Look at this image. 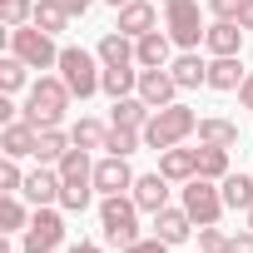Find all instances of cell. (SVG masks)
<instances>
[{"instance_id": "6da1fadb", "label": "cell", "mask_w": 253, "mask_h": 253, "mask_svg": "<svg viewBox=\"0 0 253 253\" xmlns=\"http://www.w3.org/2000/svg\"><path fill=\"white\" fill-rule=\"evenodd\" d=\"M70 84L60 80V75H40L35 84H30V99H25V109H20V119H30L35 129H55V124H65V109H70Z\"/></svg>"}, {"instance_id": "7a4b0ae2", "label": "cell", "mask_w": 253, "mask_h": 253, "mask_svg": "<svg viewBox=\"0 0 253 253\" xmlns=\"http://www.w3.org/2000/svg\"><path fill=\"white\" fill-rule=\"evenodd\" d=\"M189 134H199V114L189 109V104H164V109H154L149 114V124H144V144L149 149H174V144H184Z\"/></svg>"}, {"instance_id": "3957f363", "label": "cell", "mask_w": 253, "mask_h": 253, "mask_svg": "<svg viewBox=\"0 0 253 253\" xmlns=\"http://www.w3.org/2000/svg\"><path fill=\"white\" fill-rule=\"evenodd\" d=\"M139 204H134V194H104V204H99V228H104V243H114V248H129L134 238H139Z\"/></svg>"}, {"instance_id": "277c9868", "label": "cell", "mask_w": 253, "mask_h": 253, "mask_svg": "<svg viewBox=\"0 0 253 253\" xmlns=\"http://www.w3.org/2000/svg\"><path fill=\"white\" fill-rule=\"evenodd\" d=\"M60 80L70 84V94L75 99H89V94H99V80H104V65H99V55H89V50H80V45H70V50H60Z\"/></svg>"}, {"instance_id": "5b68a950", "label": "cell", "mask_w": 253, "mask_h": 253, "mask_svg": "<svg viewBox=\"0 0 253 253\" xmlns=\"http://www.w3.org/2000/svg\"><path fill=\"white\" fill-rule=\"evenodd\" d=\"M10 55H20L30 70H55V65H60L55 35H50V30H40L35 20H30V25H20V30H10Z\"/></svg>"}, {"instance_id": "8992f818", "label": "cell", "mask_w": 253, "mask_h": 253, "mask_svg": "<svg viewBox=\"0 0 253 253\" xmlns=\"http://www.w3.org/2000/svg\"><path fill=\"white\" fill-rule=\"evenodd\" d=\"M164 30H169V40L179 50H199V40L209 35L199 0H174V5H164Z\"/></svg>"}, {"instance_id": "52a82bcc", "label": "cell", "mask_w": 253, "mask_h": 253, "mask_svg": "<svg viewBox=\"0 0 253 253\" xmlns=\"http://www.w3.org/2000/svg\"><path fill=\"white\" fill-rule=\"evenodd\" d=\"M184 209H189V218L204 228V223H218L223 218V189H218V179H204V174H194L189 184H184Z\"/></svg>"}, {"instance_id": "ba28073f", "label": "cell", "mask_w": 253, "mask_h": 253, "mask_svg": "<svg viewBox=\"0 0 253 253\" xmlns=\"http://www.w3.org/2000/svg\"><path fill=\"white\" fill-rule=\"evenodd\" d=\"M60 243H65V218H60L50 204L35 209V213H30V228L20 233V248H25V253H55Z\"/></svg>"}, {"instance_id": "9c48e42d", "label": "cell", "mask_w": 253, "mask_h": 253, "mask_svg": "<svg viewBox=\"0 0 253 253\" xmlns=\"http://www.w3.org/2000/svg\"><path fill=\"white\" fill-rule=\"evenodd\" d=\"M134 179H139V174L129 169L124 154H104V159L94 164V189H99V194H129Z\"/></svg>"}, {"instance_id": "30bf717a", "label": "cell", "mask_w": 253, "mask_h": 253, "mask_svg": "<svg viewBox=\"0 0 253 253\" xmlns=\"http://www.w3.org/2000/svg\"><path fill=\"white\" fill-rule=\"evenodd\" d=\"M60 189H65L60 169H55V164H40V169L25 174V189H20V194H25L35 209H45V204H60Z\"/></svg>"}, {"instance_id": "8fae6325", "label": "cell", "mask_w": 253, "mask_h": 253, "mask_svg": "<svg viewBox=\"0 0 253 253\" xmlns=\"http://www.w3.org/2000/svg\"><path fill=\"white\" fill-rule=\"evenodd\" d=\"M149 109H164V104H174V94H179V80L169 75V70H139V89H134Z\"/></svg>"}, {"instance_id": "7c38bea8", "label": "cell", "mask_w": 253, "mask_h": 253, "mask_svg": "<svg viewBox=\"0 0 253 253\" xmlns=\"http://www.w3.org/2000/svg\"><path fill=\"white\" fill-rule=\"evenodd\" d=\"M35 139H40L35 124L30 119H15V124L0 129V154H5V159H35Z\"/></svg>"}, {"instance_id": "4fadbf2b", "label": "cell", "mask_w": 253, "mask_h": 253, "mask_svg": "<svg viewBox=\"0 0 253 253\" xmlns=\"http://www.w3.org/2000/svg\"><path fill=\"white\" fill-rule=\"evenodd\" d=\"M134 60H139V70H164V65L174 60V40H169V30H149V35H139V40H134Z\"/></svg>"}, {"instance_id": "5bb4252c", "label": "cell", "mask_w": 253, "mask_h": 253, "mask_svg": "<svg viewBox=\"0 0 253 253\" xmlns=\"http://www.w3.org/2000/svg\"><path fill=\"white\" fill-rule=\"evenodd\" d=\"M114 30H124L129 40H139V35L159 30V10L149 5V0H129V5H119V25Z\"/></svg>"}, {"instance_id": "9a60e30c", "label": "cell", "mask_w": 253, "mask_h": 253, "mask_svg": "<svg viewBox=\"0 0 253 253\" xmlns=\"http://www.w3.org/2000/svg\"><path fill=\"white\" fill-rule=\"evenodd\" d=\"M159 174H164L169 184H189V179L199 174V149H184V144L159 149Z\"/></svg>"}, {"instance_id": "2e32d148", "label": "cell", "mask_w": 253, "mask_h": 253, "mask_svg": "<svg viewBox=\"0 0 253 253\" xmlns=\"http://www.w3.org/2000/svg\"><path fill=\"white\" fill-rule=\"evenodd\" d=\"M189 233H194V218H189V209H184V204H179V209L169 204V209H159V213H154V238H164L169 248H174V243H189Z\"/></svg>"}, {"instance_id": "e0dca14e", "label": "cell", "mask_w": 253, "mask_h": 253, "mask_svg": "<svg viewBox=\"0 0 253 253\" xmlns=\"http://www.w3.org/2000/svg\"><path fill=\"white\" fill-rule=\"evenodd\" d=\"M129 194H134V204H139L144 213H159V209H169V179H164L159 169H154V174H139Z\"/></svg>"}, {"instance_id": "ac0fdd59", "label": "cell", "mask_w": 253, "mask_h": 253, "mask_svg": "<svg viewBox=\"0 0 253 253\" xmlns=\"http://www.w3.org/2000/svg\"><path fill=\"white\" fill-rule=\"evenodd\" d=\"M169 75L179 80V89H199L209 84V60H199V50H179L169 60Z\"/></svg>"}, {"instance_id": "d6986e66", "label": "cell", "mask_w": 253, "mask_h": 253, "mask_svg": "<svg viewBox=\"0 0 253 253\" xmlns=\"http://www.w3.org/2000/svg\"><path fill=\"white\" fill-rule=\"evenodd\" d=\"M94 55H99V65H109V70H119V65H139V60H134V40L124 35V30H109V35L94 45Z\"/></svg>"}, {"instance_id": "ffe728a7", "label": "cell", "mask_w": 253, "mask_h": 253, "mask_svg": "<svg viewBox=\"0 0 253 253\" xmlns=\"http://www.w3.org/2000/svg\"><path fill=\"white\" fill-rule=\"evenodd\" d=\"M204 45H209V55H238L243 50V25L238 20H213Z\"/></svg>"}, {"instance_id": "44dd1931", "label": "cell", "mask_w": 253, "mask_h": 253, "mask_svg": "<svg viewBox=\"0 0 253 253\" xmlns=\"http://www.w3.org/2000/svg\"><path fill=\"white\" fill-rule=\"evenodd\" d=\"M149 114H154V109H149L139 94H124V99H114V109H109V124H124V129H139V134H144Z\"/></svg>"}, {"instance_id": "7402d4cb", "label": "cell", "mask_w": 253, "mask_h": 253, "mask_svg": "<svg viewBox=\"0 0 253 253\" xmlns=\"http://www.w3.org/2000/svg\"><path fill=\"white\" fill-rule=\"evenodd\" d=\"M248 80V70L238 65V55H213L209 60V89H238Z\"/></svg>"}, {"instance_id": "603a6c76", "label": "cell", "mask_w": 253, "mask_h": 253, "mask_svg": "<svg viewBox=\"0 0 253 253\" xmlns=\"http://www.w3.org/2000/svg\"><path fill=\"white\" fill-rule=\"evenodd\" d=\"M55 169H60L65 184H94V159H89V149H80V144H70Z\"/></svg>"}, {"instance_id": "cb8c5ba5", "label": "cell", "mask_w": 253, "mask_h": 253, "mask_svg": "<svg viewBox=\"0 0 253 253\" xmlns=\"http://www.w3.org/2000/svg\"><path fill=\"white\" fill-rule=\"evenodd\" d=\"M199 144L233 149V144H238V124H233V119H223V114H204V119H199Z\"/></svg>"}, {"instance_id": "d4e9b609", "label": "cell", "mask_w": 253, "mask_h": 253, "mask_svg": "<svg viewBox=\"0 0 253 253\" xmlns=\"http://www.w3.org/2000/svg\"><path fill=\"white\" fill-rule=\"evenodd\" d=\"M134 89H139V70H134V65H119V70H109V65H104L99 94H109V99H124V94H134Z\"/></svg>"}, {"instance_id": "484cf974", "label": "cell", "mask_w": 253, "mask_h": 253, "mask_svg": "<svg viewBox=\"0 0 253 253\" xmlns=\"http://www.w3.org/2000/svg\"><path fill=\"white\" fill-rule=\"evenodd\" d=\"M218 189H223V204H228V209H238V213L253 209V179H248V174H223Z\"/></svg>"}, {"instance_id": "4316f807", "label": "cell", "mask_w": 253, "mask_h": 253, "mask_svg": "<svg viewBox=\"0 0 253 253\" xmlns=\"http://www.w3.org/2000/svg\"><path fill=\"white\" fill-rule=\"evenodd\" d=\"M70 144H75V139L60 129V124H55V129H40V139H35V159H40V164H60Z\"/></svg>"}, {"instance_id": "83f0119b", "label": "cell", "mask_w": 253, "mask_h": 253, "mask_svg": "<svg viewBox=\"0 0 253 253\" xmlns=\"http://www.w3.org/2000/svg\"><path fill=\"white\" fill-rule=\"evenodd\" d=\"M70 20H75V15H70L65 5H60V0H35V25H40V30L60 35V30H65Z\"/></svg>"}, {"instance_id": "f1b7e54d", "label": "cell", "mask_w": 253, "mask_h": 253, "mask_svg": "<svg viewBox=\"0 0 253 253\" xmlns=\"http://www.w3.org/2000/svg\"><path fill=\"white\" fill-rule=\"evenodd\" d=\"M199 174H204V179H223V174H233V169H228V149H218V144H199Z\"/></svg>"}, {"instance_id": "f546056e", "label": "cell", "mask_w": 253, "mask_h": 253, "mask_svg": "<svg viewBox=\"0 0 253 253\" xmlns=\"http://www.w3.org/2000/svg\"><path fill=\"white\" fill-rule=\"evenodd\" d=\"M144 144V134L139 129H124V124H109V139H104V154H124V159H129L134 149Z\"/></svg>"}, {"instance_id": "4dcf8cb0", "label": "cell", "mask_w": 253, "mask_h": 253, "mask_svg": "<svg viewBox=\"0 0 253 253\" xmlns=\"http://www.w3.org/2000/svg\"><path fill=\"white\" fill-rule=\"evenodd\" d=\"M70 139H75L80 149H89V154H94V149H104V139H109V129H104L99 119H80L75 129H70Z\"/></svg>"}, {"instance_id": "1f68e13d", "label": "cell", "mask_w": 253, "mask_h": 253, "mask_svg": "<svg viewBox=\"0 0 253 253\" xmlns=\"http://www.w3.org/2000/svg\"><path fill=\"white\" fill-rule=\"evenodd\" d=\"M25 60L20 55H5V60H0V94H15V89H25Z\"/></svg>"}, {"instance_id": "d6a6232c", "label": "cell", "mask_w": 253, "mask_h": 253, "mask_svg": "<svg viewBox=\"0 0 253 253\" xmlns=\"http://www.w3.org/2000/svg\"><path fill=\"white\" fill-rule=\"evenodd\" d=\"M0 228H5V233H25L30 228V213H25V204L15 199V194H5V199H0Z\"/></svg>"}, {"instance_id": "836d02e7", "label": "cell", "mask_w": 253, "mask_h": 253, "mask_svg": "<svg viewBox=\"0 0 253 253\" xmlns=\"http://www.w3.org/2000/svg\"><path fill=\"white\" fill-rule=\"evenodd\" d=\"M0 20H5V30H20L35 20V0H0Z\"/></svg>"}, {"instance_id": "e575fe53", "label": "cell", "mask_w": 253, "mask_h": 253, "mask_svg": "<svg viewBox=\"0 0 253 253\" xmlns=\"http://www.w3.org/2000/svg\"><path fill=\"white\" fill-rule=\"evenodd\" d=\"M89 199H94V184H65V189H60V209H65V213H84Z\"/></svg>"}, {"instance_id": "d590c367", "label": "cell", "mask_w": 253, "mask_h": 253, "mask_svg": "<svg viewBox=\"0 0 253 253\" xmlns=\"http://www.w3.org/2000/svg\"><path fill=\"white\" fill-rule=\"evenodd\" d=\"M199 253H233V238H228L218 223H204V228H199Z\"/></svg>"}, {"instance_id": "8d00e7d4", "label": "cell", "mask_w": 253, "mask_h": 253, "mask_svg": "<svg viewBox=\"0 0 253 253\" xmlns=\"http://www.w3.org/2000/svg\"><path fill=\"white\" fill-rule=\"evenodd\" d=\"M25 189V169H20V159H5L0 164V194H20Z\"/></svg>"}, {"instance_id": "74e56055", "label": "cell", "mask_w": 253, "mask_h": 253, "mask_svg": "<svg viewBox=\"0 0 253 253\" xmlns=\"http://www.w3.org/2000/svg\"><path fill=\"white\" fill-rule=\"evenodd\" d=\"M209 15L213 20H238L243 15V0H209Z\"/></svg>"}, {"instance_id": "f35d334b", "label": "cell", "mask_w": 253, "mask_h": 253, "mask_svg": "<svg viewBox=\"0 0 253 253\" xmlns=\"http://www.w3.org/2000/svg\"><path fill=\"white\" fill-rule=\"evenodd\" d=\"M119 253H169V243L164 238H134L129 248H119Z\"/></svg>"}, {"instance_id": "ab89813d", "label": "cell", "mask_w": 253, "mask_h": 253, "mask_svg": "<svg viewBox=\"0 0 253 253\" xmlns=\"http://www.w3.org/2000/svg\"><path fill=\"white\" fill-rule=\"evenodd\" d=\"M233 253H253V228H243V233H233Z\"/></svg>"}, {"instance_id": "60d3db41", "label": "cell", "mask_w": 253, "mask_h": 253, "mask_svg": "<svg viewBox=\"0 0 253 253\" xmlns=\"http://www.w3.org/2000/svg\"><path fill=\"white\" fill-rule=\"evenodd\" d=\"M238 99H243V109H248V114H253V70H248V80H243V84H238Z\"/></svg>"}, {"instance_id": "b9f144b4", "label": "cell", "mask_w": 253, "mask_h": 253, "mask_svg": "<svg viewBox=\"0 0 253 253\" xmlns=\"http://www.w3.org/2000/svg\"><path fill=\"white\" fill-rule=\"evenodd\" d=\"M60 5H65V10H70V15H84V10H89V5H94V0H60Z\"/></svg>"}, {"instance_id": "7bdbcfd3", "label": "cell", "mask_w": 253, "mask_h": 253, "mask_svg": "<svg viewBox=\"0 0 253 253\" xmlns=\"http://www.w3.org/2000/svg\"><path fill=\"white\" fill-rule=\"evenodd\" d=\"M238 25H243V30H253V0H243V15H238Z\"/></svg>"}, {"instance_id": "ee69618b", "label": "cell", "mask_w": 253, "mask_h": 253, "mask_svg": "<svg viewBox=\"0 0 253 253\" xmlns=\"http://www.w3.org/2000/svg\"><path fill=\"white\" fill-rule=\"evenodd\" d=\"M70 253H104V248H99V243H75Z\"/></svg>"}, {"instance_id": "f6af8a7d", "label": "cell", "mask_w": 253, "mask_h": 253, "mask_svg": "<svg viewBox=\"0 0 253 253\" xmlns=\"http://www.w3.org/2000/svg\"><path fill=\"white\" fill-rule=\"evenodd\" d=\"M104 5H114V10H119V5H129V0H104Z\"/></svg>"}, {"instance_id": "bcb514c9", "label": "cell", "mask_w": 253, "mask_h": 253, "mask_svg": "<svg viewBox=\"0 0 253 253\" xmlns=\"http://www.w3.org/2000/svg\"><path fill=\"white\" fill-rule=\"evenodd\" d=\"M243 218H248V228H253V209H248V213H243Z\"/></svg>"}, {"instance_id": "7dc6e473", "label": "cell", "mask_w": 253, "mask_h": 253, "mask_svg": "<svg viewBox=\"0 0 253 253\" xmlns=\"http://www.w3.org/2000/svg\"><path fill=\"white\" fill-rule=\"evenodd\" d=\"M164 5H174V0H164Z\"/></svg>"}]
</instances>
